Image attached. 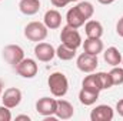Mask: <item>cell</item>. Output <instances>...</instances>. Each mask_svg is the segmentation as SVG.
<instances>
[{
	"mask_svg": "<svg viewBox=\"0 0 123 121\" xmlns=\"http://www.w3.org/2000/svg\"><path fill=\"white\" fill-rule=\"evenodd\" d=\"M34 56L39 61L47 63V61L53 60V57L56 56V50L49 43H37L34 47Z\"/></svg>",
	"mask_w": 123,
	"mask_h": 121,
	"instance_id": "cell-9",
	"label": "cell"
},
{
	"mask_svg": "<svg viewBox=\"0 0 123 121\" xmlns=\"http://www.w3.org/2000/svg\"><path fill=\"white\" fill-rule=\"evenodd\" d=\"M50 1H52V4H53L55 7H64V6H67L69 3L77 1V0H50Z\"/></svg>",
	"mask_w": 123,
	"mask_h": 121,
	"instance_id": "cell-25",
	"label": "cell"
},
{
	"mask_svg": "<svg viewBox=\"0 0 123 121\" xmlns=\"http://www.w3.org/2000/svg\"><path fill=\"white\" fill-rule=\"evenodd\" d=\"M43 22H44V24H46L47 29L56 30V29L60 27V24H62V14L57 11V10L50 9V10H47V11L44 13Z\"/></svg>",
	"mask_w": 123,
	"mask_h": 121,
	"instance_id": "cell-11",
	"label": "cell"
},
{
	"mask_svg": "<svg viewBox=\"0 0 123 121\" xmlns=\"http://www.w3.org/2000/svg\"><path fill=\"white\" fill-rule=\"evenodd\" d=\"M16 120H26V121H29V120H30V117H29V116H17V117H16Z\"/></svg>",
	"mask_w": 123,
	"mask_h": 121,
	"instance_id": "cell-29",
	"label": "cell"
},
{
	"mask_svg": "<svg viewBox=\"0 0 123 121\" xmlns=\"http://www.w3.org/2000/svg\"><path fill=\"white\" fill-rule=\"evenodd\" d=\"M113 108L106 104H100L94 107L90 113V120L92 121H112L113 120Z\"/></svg>",
	"mask_w": 123,
	"mask_h": 121,
	"instance_id": "cell-10",
	"label": "cell"
},
{
	"mask_svg": "<svg viewBox=\"0 0 123 121\" xmlns=\"http://www.w3.org/2000/svg\"><path fill=\"white\" fill-rule=\"evenodd\" d=\"M1 91H3V84H1V81H0V97H1Z\"/></svg>",
	"mask_w": 123,
	"mask_h": 121,
	"instance_id": "cell-30",
	"label": "cell"
},
{
	"mask_svg": "<svg viewBox=\"0 0 123 121\" xmlns=\"http://www.w3.org/2000/svg\"><path fill=\"white\" fill-rule=\"evenodd\" d=\"M74 114L73 105L66 100H57V108H56V117L59 120H70Z\"/></svg>",
	"mask_w": 123,
	"mask_h": 121,
	"instance_id": "cell-12",
	"label": "cell"
},
{
	"mask_svg": "<svg viewBox=\"0 0 123 121\" xmlns=\"http://www.w3.org/2000/svg\"><path fill=\"white\" fill-rule=\"evenodd\" d=\"M19 9L23 14L26 16H33L39 11L40 9V0H20Z\"/></svg>",
	"mask_w": 123,
	"mask_h": 121,
	"instance_id": "cell-15",
	"label": "cell"
},
{
	"mask_svg": "<svg viewBox=\"0 0 123 121\" xmlns=\"http://www.w3.org/2000/svg\"><path fill=\"white\" fill-rule=\"evenodd\" d=\"M116 31H117V34L123 37V17L122 19H119V22H117V24H116Z\"/></svg>",
	"mask_w": 123,
	"mask_h": 121,
	"instance_id": "cell-26",
	"label": "cell"
},
{
	"mask_svg": "<svg viewBox=\"0 0 123 121\" xmlns=\"http://www.w3.org/2000/svg\"><path fill=\"white\" fill-rule=\"evenodd\" d=\"M85 31H86V36L90 38H100L103 34V26L96 20H89L85 24Z\"/></svg>",
	"mask_w": 123,
	"mask_h": 121,
	"instance_id": "cell-17",
	"label": "cell"
},
{
	"mask_svg": "<svg viewBox=\"0 0 123 121\" xmlns=\"http://www.w3.org/2000/svg\"><path fill=\"white\" fill-rule=\"evenodd\" d=\"M60 40L63 44L72 47V49H76L82 46V37H80V33L77 31V29L66 24L63 29H62V33H60Z\"/></svg>",
	"mask_w": 123,
	"mask_h": 121,
	"instance_id": "cell-3",
	"label": "cell"
},
{
	"mask_svg": "<svg viewBox=\"0 0 123 121\" xmlns=\"http://www.w3.org/2000/svg\"><path fill=\"white\" fill-rule=\"evenodd\" d=\"M66 20H67V24L72 26V27H74V29L82 27V26L85 24V22H86V19L82 16V13L77 10L76 6L72 7V9L67 11V14H66Z\"/></svg>",
	"mask_w": 123,
	"mask_h": 121,
	"instance_id": "cell-13",
	"label": "cell"
},
{
	"mask_svg": "<svg viewBox=\"0 0 123 121\" xmlns=\"http://www.w3.org/2000/svg\"><path fill=\"white\" fill-rule=\"evenodd\" d=\"M82 86H83V88L90 90V91H96V93L102 91V84H100V81H99V78H97L96 74H90V76L85 77Z\"/></svg>",
	"mask_w": 123,
	"mask_h": 121,
	"instance_id": "cell-19",
	"label": "cell"
},
{
	"mask_svg": "<svg viewBox=\"0 0 123 121\" xmlns=\"http://www.w3.org/2000/svg\"><path fill=\"white\" fill-rule=\"evenodd\" d=\"M122 64H123V57H122Z\"/></svg>",
	"mask_w": 123,
	"mask_h": 121,
	"instance_id": "cell-31",
	"label": "cell"
},
{
	"mask_svg": "<svg viewBox=\"0 0 123 121\" xmlns=\"http://www.w3.org/2000/svg\"><path fill=\"white\" fill-rule=\"evenodd\" d=\"M1 101H3V105H6L7 108H16L22 101V91L17 87H10L4 90L1 95Z\"/></svg>",
	"mask_w": 123,
	"mask_h": 121,
	"instance_id": "cell-8",
	"label": "cell"
},
{
	"mask_svg": "<svg viewBox=\"0 0 123 121\" xmlns=\"http://www.w3.org/2000/svg\"><path fill=\"white\" fill-rule=\"evenodd\" d=\"M97 1H99L100 4H112L115 0H97Z\"/></svg>",
	"mask_w": 123,
	"mask_h": 121,
	"instance_id": "cell-28",
	"label": "cell"
},
{
	"mask_svg": "<svg viewBox=\"0 0 123 121\" xmlns=\"http://www.w3.org/2000/svg\"><path fill=\"white\" fill-rule=\"evenodd\" d=\"M16 71L19 76L25 78H33L39 71V66L33 59H23L16 66Z\"/></svg>",
	"mask_w": 123,
	"mask_h": 121,
	"instance_id": "cell-6",
	"label": "cell"
},
{
	"mask_svg": "<svg viewBox=\"0 0 123 121\" xmlns=\"http://www.w3.org/2000/svg\"><path fill=\"white\" fill-rule=\"evenodd\" d=\"M116 111L119 113L120 117H123V98L117 101V104H116Z\"/></svg>",
	"mask_w": 123,
	"mask_h": 121,
	"instance_id": "cell-27",
	"label": "cell"
},
{
	"mask_svg": "<svg viewBox=\"0 0 123 121\" xmlns=\"http://www.w3.org/2000/svg\"><path fill=\"white\" fill-rule=\"evenodd\" d=\"M57 108V100L50 97H42L36 103V111L43 117H52L56 114Z\"/></svg>",
	"mask_w": 123,
	"mask_h": 121,
	"instance_id": "cell-5",
	"label": "cell"
},
{
	"mask_svg": "<svg viewBox=\"0 0 123 121\" xmlns=\"http://www.w3.org/2000/svg\"><path fill=\"white\" fill-rule=\"evenodd\" d=\"M25 37L30 41H43L47 37V27L44 23L40 22H30L25 27Z\"/></svg>",
	"mask_w": 123,
	"mask_h": 121,
	"instance_id": "cell-2",
	"label": "cell"
},
{
	"mask_svg": "<svg viewBox=\"0 0 123 121\" xmlns=\"http://www.w3.org/2000/svg\"><path fill=\"white\" fill-rule=\"evenodd\" d=\"M99 98V93L96 91H90L86 88H82L79 93V100L83 105H93Z\"/></svg>",
	"mask_w": 123,
	"mask_h": 121,
	"instance_id": "cell-18",
	"label": "cell"
},
{
	"mask_svg": "<svg viewBox=\"0 0 123 121\" xmlns=\"http://www.w3.org/2000/svg\"><path fill=\"white\" fill-rule=\"evenodd\" d=\"M83 50L85 53H89L93 56H97L103 51V41L100 38H90L87 37L83 43Z\"/></svg>",
	"mask_w": 123,
	"mask_h": 121,
	"instance_id": "cell-14",
	"label": "cell"
},
{
	"mask_svg": "<svg viewBox=\"0 0 123 121\" xmlns=\"http://www.w3.org/2000/svg\"><path fill=\"white\" fill-rule=\"evenodd\" d=\"M47 84H49V88H50L52 94H53L55 97H63V95H66V93L69 90L67 77H66L63 73H60V71L52 73V74L49 76Z\"/></svg>",
	"mask_w": 123,
	"mask_h": 121,
	"instance_id": "cell-1",
	"label": "cell"
},
{
	"mask_svg": "<svg viewBox=\"0 0 123 121\" xmlns=\"http://www.w3.org/2000/svg\"><path fill=\"white\" fill-rule=\"evenodd\" d=\"M103 59H105V61L109 66H112V67H116V66L122 64V54L119 53V50L116 47H109L103 53Z\"/></svg>",
	"mask_w": 123,
	"mask_h": 121,
	"instance_id": "cell-16",
	"label": "cell"
},
{
	"mask_svg": "<svg viewBox=\"0 0 123 121\" xmlns=\"http://www.w3.org/2000/svg\"><path fill=\"white\" fill-rule=\"evenodd\" d=\"M77 68L83 73H93L97 66H99V61H97V56H93L89 53H82L79 57H77Z\"/></svg>",
	"mask_w": 123,
	"mask_h": 121,
	"instance_id": "cell-7",
	"label": "cell"
},
{
	"mask_svg": "<svg viewBox=\"0 0 123 121\" xmlns=\"http://www.w3.org/2000/svg\"><path fill=\"white\" fill-rule=\"evenodd\" d=\"M110 77H112V81H113V86H120L123 84V68L120 67H113L112 71L109 73Z\"/></svg>",
	"mask_w": 123,
	"mask_h": 121,
	"instance_id": "cell-23",
	"label": "cell"
},
{
	"mask_svg": "<svg viewBox=\"0 0 123 121\" xmlns=\"http://www.w3.org/2000/svg\"><path fill=\"white\" fill-rule=\"evenodd\" d=\"M76 7H77V10L82 13V16L86 20H89L93 16V13H94V7H93L92 3H89V1H80L79 4H76Z\"/></svg>",
	"mask_w": 123,
	"mask_h": 121,
	"instance_id": "cell-21",
	"label": "cell"
},
{
	"mask_svg": "<svg viewBox=\"0 0 123 121\" xmlns=\"http://www.w3.org/2000/svg\"><path fill=\"white\" fill-rule=\"evenodd\" d=\"M12 120V113L10 108H7L6 105L0 107V121H10Z\"/></svg>",
	"mask_w": 123,
	"mask_h": 121,
	"instance_id": "cell-24",
	"label": "cell"
},
{
	"mask_svg": "<svg viewBox=\"0 0 123 121\" xmlns=\"http://www.w3.org/2000/svg\"><path fill=\"white\" fill-rule=\"evenodd\" d=\"M3 59L6 60L7 64L16 67L20 61L25 59V51L17 44H9V46H6L3 49Z\"/></svg>",
	"mask_w": 123,
	"mask_h": 121,
	"instance_id": "cell-4",
	"label": "cell"
},
{
	"mask_svg": "<svg viewBox=\"0 0 123 121\" xmlns=\"http://www.w3.org/2000/svg\"><path fill=\"white\" fill-rule=\"evenodd\" d=\"M100 84H102V90H107L113 86V81H112V77L109 73H105V71H100V73H96Z\"/></svg>",
	"mask_w": 123,
	"mask_h": 121,
	"instance_id": "cell-22",
	"label": "cell"
},
{
	"mask_svg": "<svg viewBox=\"0 0 123 121\" xmlns=\"http://www.w3.org/2000/svg\"><path fill=\"white\" fill-rule=\"evenodd\" d=\"M56 56L63 61H69L76 56V49H72V47H69V46L62 43L57 47V50H56Z\"/></svg>",
	"mask_w": 123,
	"mask_h": 121,
	"instance_id": "cell-20",
	"label": "cell"
}]
</instances>
